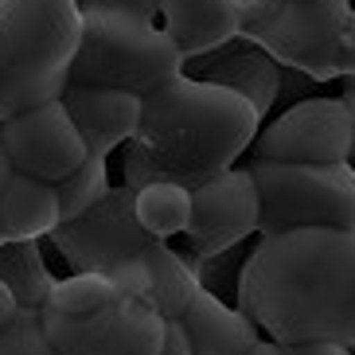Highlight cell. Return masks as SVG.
Masks as SVG:
<instances>
[{"label": "cell", "mask_w": 355, "mask_h": 355, "mask_svg": "<svg viewBox=\"0 0 355 355\" xmlns=\"http://www.w3.org/2000/svg\"><path fill=\"white\" fill-rule=\"evenodd\" d=\"M234 301L277 344L336 340L355 347V230L261 234L239 270Z\"/></svg>", "instance_id": "6da1fadb"}, {"label": "cell", "mask_w": 355, "mask_h": 355, "mask_svg": "<svg viewBox=\"0 0 355 355\" xmlns=\"http://www.w3.org/2000/svg\"><path fill=\"white\" fill-rule=\"evenodd\" d=\"M258 129V110L242 94L180 74L145 98L141 129L121 148V180L129 188L172 180L196 191L239 164Z\"/></svg>", "instance_id": "7a4b0ae2"}, {"label": "cell", "mask_w": 355, "mask_h": 355, "mask_svg": "<svg viewBox=\"0 0 355 355\" xmlns=\"http://www.w3.org/2000/svg\"><path fill=\"white\" fill-rule=\"evenodd\" d=\"M78 35V0H0V121L63 98Z\"/></svg>", "instance_id": "3957f363"}, {"label": "cell", "mask_w": 355, "mask_h": 355, "mask_svg": "<svg viewBox=\"0 0 355 355\" xmlns=\"http://www.w3.org/2000/svg\"><path fill=\"white\" fill-rule=\"evenodd\" d=\"M188 55L157 20L125 12H83V35L71 63V83L114 86L129 94H157L160 86L184 74Z\"/></svg>", "instance_id": "277c9868"}, {"label": "cell", "mask_w": 355, "mask_h": 355, "mask_svg": "<svg viewBox=\"0 0 355 355\" xmlns=\"http://www.w3.org/2000/svg\"><path fill=\"white\" fill-rule=\"evenodd\" d=\"M352 16V0H242V40L309 83H336Z\"/></svg>", "instance_id": "5b68a950"}, {"label": "cell", "mask_w": 355, "mask_h": 355, "mask_svg": "<svg viewBox=\"0 0 355 355\" xmlns=\"http://www.w3.org/2000/svg\"><path fill=\"white\" fill-rule=\"evenodd\" d=\"M261 196V234L293 227L355 230V164H289L250 160Z\"/></svg>", "instance_id": "8992f818"}, {"label": "cell", "mask_w": 355, "mask_h": 355, "mask_svg": "<svg viewBox=\"0 0 355 355\" xmlns=\"http://www.w3.org/2000/svg\"><path fill=\"white\" fill-rule=\"evenodd\" d=\"M51 242L74 273H114L121 261L145 258V250L157 239L137 215V188L121 180L102 203L83 211L78 219L59 223L51 230Z\"/></svg>", "instance_id": "52a82bcc"}, {"label": "cell", "mask_w": 355, "mask_h": 355, "mask_svg": "<svg viewBox=\"0 0 355 355\" xmlns=\"http://www.w3.org/2000/svg\"><path fill=\"white\" fill-rule=\"evenodd\" d=\"M250 234H261V196L250 168H227L191 191V227L184 234V258L203 270L230 254Z\"/></svg>", "instance_id": "ba28073f"}, {"label": "cell", "mask_w": 355, "mask_h": 355, "mask_svg": "<svg viewBox=\"0 0 355 355\" xmlns=\"http://www.w3.org/2000/svg\"><path fill=\"white\" fill-rule=\"evenodd\" d=\"M250 160L289 164H347L355 160V121L344 98H304L277 121L258 129Z\"/></svg>", "instance_id": "9c48e42d"}, {"label": "cell", "mask_w": 355, "mask_h": 355, "mask_svg": "<svg viewBox=\"0 0 355 355\" xmlns=\"http://www.w3.org/2000/svg\"><path fill=\"white\" fill-rule=\"evenodd\" d=\"M40 313L59 355H160L164 344V316L133 297H117L86 316H59L51 309Z\"/></svg>", "instance_id": "30bf717a"}, {"label": "cell", "mask_w": 355, "mask_h": 355, "mask_svg": "<svg viewBox=\"0 0 355 355\" xmlns=\"http://www.w3.org/2000/svg\"><path fill=\"white\" fill-rule=\"evenodd\" d=\"M0 141L8 148L16 172L51 180V184L67 180L74 168L90 157V148H86L78 125H74L71 114H67L63 98L4 117V121H0Z\"/></svg>", "instance_id": "8fae6325"}, {"label": "cell", "mask_w": 355, "mask_h": 355, "mask_svg": "<svg viewBox=\"0 0 355 355\" xmlns=\"http://www.w3.org/2000/svg\"><path fill=\"white\" fill-rule=\"evenodd\" d=\"M63 105H67V114H71V121L78 125V133H83L86 148L110 157V153L125 148L137 137L145 98L129 94V90H114V86L71 83L63 90Z\"/></svg>", "instance_id": "7c38bea8"}, {"label": "cell", "mask_w": 355, "mask_h": 355, "mask_svg": "<svg viewBox=\"0 0 355 355\" xmlns=\"http://www.w3.org/2000/svg\"><path fill=\"white\" fill-rule=\"evenodd\" d=\"M199 59H207L199 78L242 94L258 110V117H266L273 110V102L282 94V63L270 51H261L258 43L239 35L227 47H219V51H211V55H199Z\"/></svg>", "instance_id": "4fadbf2b"}, {"label": "cell", "mask_w": 355, "mask_h": 355, "mask_svg": "<svg viewBox=\"0 0 355 355\" xmlns=\"http://www.w3.org/2000/svg\"><path fill=\"white\" fill-rule=\"evenodd\" d=\"M160 28L188 59H199L242 35V0H160Z\"/></svg>", "instance_id": "5bb4252c"}, {"label": "cell", "mask_w": 355, "mask_h": 355, "mask_svg": "<svg viewBox=\"0 0 355 355\" xmlns=\"http://www.w3.org/2000/svg\"><path fill=\"white\" fill-rule=\"evenodd\" d=\"M196 355H246L261 340V328L246 309L227 304L215 289H203L184 313Z\"/></svg>", "instance_id": "9a60e30c"}, {"label": "cell", "mask_w": 355, "mask_h": 355, "mask_svg": "<svg viewBox=\"0 0 355 355\" xmlns=\"http://www.w3.org/2000/svg\"><path fill=\"white\" fill-rule=\"evenodd\" d=\"M0 215L8 227V239L40 242L51 239V230L63 223V203H59V184L28 172H16L8 191L0 196Z\"/></svg>", "instance_id": "2e32d148"}, {"label": "cell", "mask_w": 355, "mask_h": 355, "mask_svg": "<svg viewBox=\"0 0 355 355\" xmlns=\"http://www.w3.org/2000/svg\"><path fill=\"white\" fill-rule=\"evenodd\" d=\"M145 266H148V277H153V297H148V304H153L164 320L184 316L191 309V301L203 293L199 270L172 246V242H160V239L153 242L145 250Z\"/></svg>", "instance_id": "e0dca14e"}, {"label": "cell", "mask_w": 355, "mask_h": 355, "mask_svg": "<svg viewBox=\"0 0 355 355\" xmlns=\"http://www.w3.org/2000/svg\"><path fill=\"white\" fill-rule=\"evenodd\" d=\"M0 282L16 293V301L24 309H43L47 297L55 293V277L51 270L43 266V254H40V242H20V239H8L0 246Z\"/></svg>", "instance_id": "ac0fdd59"}, {"label": "cell", "mask_w": 355, "mask_h": 355, "mask_svg": "<svg viewBox=\"0 0 355 355\" xmlns=\"http://www.w3.org/2000/svg\"><path fill=\"white\" fill-rule=\"evenodd\" d=\"M137 215L153 239H184L191 227V188L172 184V180L145 184V188H137Z\"/></svg>", "instance_id": "d6986e66"}, {"label": "cell", "mask_w": 355, "mask_h": 355, "mask_svg": "<svg viewBox=\"0 0 355 355\" xmlns=\"http://www.w3.org/2000/svg\"><path fill=\"white\" fill-rule=\"evenodd\" d=\"M110 301H117V289L110 282V273H71L55 285V293L47 297L43 309H51L59 316H86L105 309Z\"/></svg>", "instance_id": "ffe728a7"}, {"label": "cell", "mask_w": 355, "mask_h": 355, "mask_svg": "<svg viewBox=\"0 0 355 355\" xmlns=\"http://www.w3.org/2000/svg\"><path fill=\"white\" fill-rule=\"evenodd\" d=\"M110 157L90 153L83 164L74 168L67 180H59V203H63V219H78L83 211H90L94 203H102L110 196Z\"/></svg>", "instance_id": "44dd1931"}, {"label": "cell", "mask_w": 355, "mask_h": 355, "mask_svg": "<svg viewBox=\"0 0 355 355\" xmlns=\"http://www.w3.org/2000/svg\"><path fill=\"white\" fill-rule=\"evenodd\" d=\"M0 355H59V347L51 344V336L43 328L40 309H24L0 328Z\"/></svg>", "instance_id": "7402d4cb"}, {"label": "cell", "mask_w": 355, "mask_h": 355, "mask_svg": "<svg viewBox=\"0 0 355 355\" xmlns=\"http://www.w3.org/2000/svg\"><path fill=\"white\" fill-rule=\"evenodd\" d=\"M117 297H133V301H145L153 297V277H148V266L145 258H133V261H121L114 273H110Z\"/></svg>", "instance_id": "603a6c76"}, {"label": "cell", "mask_w": 355, "mask_h": 355, "mask_svg": "<svg viewBox=\"0 0 355 355\" xmlns=\"http://www.w3.org/2000/svg\"><path fill=\"white\" fill-rule=\"evenodd\" d=\"M83 12H125L141 20H160V0H78Z\"/></svg>", "instance_id": "cb8c5ba5"}, {"label": "cell", "mask_w": 355, "mask_h": 355, "mask_svg": "<svg viewBox=\"0 0 355 355\" xmlns=\"http://www.w3.org/2000/svg\"><path fill=\"white\" fill-rule=\"evenodd\" d=\"M160 355H196L184 316H176V320H164V344H160Z\"/></svg>", "instance_id": "d4e9b609"}, {"label": "cell", "mask_w": 355, "mask_h": 355, "mask_svg": "<svg viewBox=\"0 0 355 355\" xmlns=\"http://www.w3.org/2000/svg\"><path fill=\"white\" fill-rule=\"evenodd\" d=\"M285 355H352V347L336 340H304V344H285Z\"/></svg>", "instance_id": "484cf974"}, {"label": "cell", "mask_w": 355, "mask_h": 355, "mask_svg": "<svg viewBox=\"0 0 355 355\" xmlns=\"http://www.w3.org/2000/svg\"><path fill=\"white\" fill-rule=\"evenodd\" d=\"M340 78H355V16L344 32V43H340Z\"/></svg>", "instance_id": "4316f807"}, {"label": "cell", "mask_w": 355, "mask_h": 355, "mask_svg": "<svg viewBox=\"0 0 355 355\" xmlns=\"http://www.w3.org/2000/svg\"><path fill=\"white\" fill-rule=\"evenodd\" d=\"M16 313H20V301H16V293H12L8 285L0 282V328H4V324H8Z\"/></svg>", "instance_id": "83f0119b"}, {"label": "cell", "mask_w": 355, "mask_h": 355, "mask_svg": "<svg viewBox=\"0 0 355 355\" xmlns=\"http://www.w3.org/2000/svg\"><path fill=\"white\" fill-rule=\"evenodd\" d=\"M12 176H16V164H12L8 148H4V141H0V196H4V191H8Z\"/></svg>", "instance_id": "f1b7e54d"}, {"label": "cell", "mask_w": 355, "mask_h": 355, "mask_svg": "<svg viewBox=\"0 0 355 355\" xmlns=\"http://www.w3.org/2000/svg\"><path fill=\"white\" fill-rule=\"evenodd\" d=\"M246 355H285V344H277V340H270V336H261Z\"/></svg>", "instance_id": "f546056e"}, {"label": "cell", "mask_w": 355, "mask_h": 355, "mask_svg": "<svg viewBox=\"0 0 355 355\" xmlns=\"http://www.w3.org/2000/svg\"><path fill=\"white\" fill-rule=\"evenodd\" d=\"M344 94H340V98H344V105H347V114H352V121H355V78H344Z\"/></svg>", "instance_id": "4dcf8cb0"}, {"label": "cell", "mask_w": 355, "mask_h": 355, "mask_svg": "<svg viewBox=\"0 0 355 355\" xmlns=\"http://www.w3.org/2000/svg\"><path fill=\"white\" fill-rule=\"evenodd\" d=\"M8 242V227H4V215H0V246Z\"/></svg>", "instance_id": "1f68e13d"}, {"label": "cell", "mask_w": 355, "mask_h": 355, "mask_svg": "<svg viewBox=\"0 0 355 355\" xmlns=\"http://www.w3.org/2000/svg\"><path fill=\"white\" fill-rule=\"evenodd\" d=\"M352 355H355V347H352Z\"/></svg>", "instance_id": "d6a6232c"}, {"label": "cell", "mask_w": 355, "mask_h": 355, "mask_svg": "<svg viewBox=\"0 0 355 355\" xmlns=\"http://www.w3.org/2000/svg\"><path fill=\"white\" fill-rule=\"evenodd\" d=\"M352 4H355V0H352Z\"/></svg>", "instance_id": "836d02e7"}]
</instances>
